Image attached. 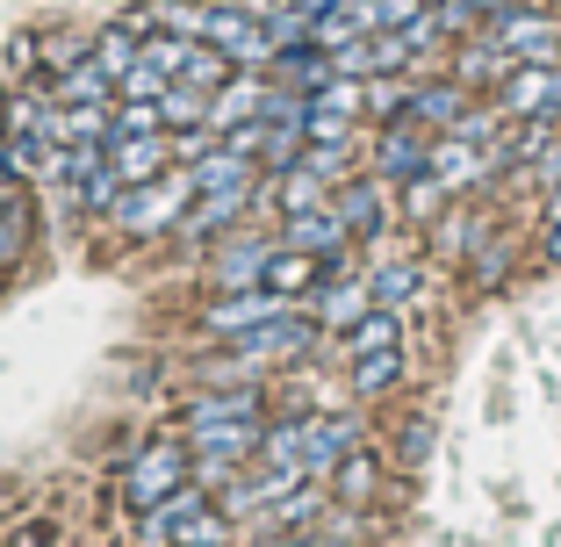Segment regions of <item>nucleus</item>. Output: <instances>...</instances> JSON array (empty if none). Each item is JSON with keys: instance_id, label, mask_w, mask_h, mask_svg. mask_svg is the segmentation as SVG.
I'll list each match as a JSON object with an SVG mask.
<instances>
[{"instance_id": "nucleus-40", "label": "nucleus", "mask_w": 561, "mask_h": 547, "mask_svg": "<svg viewBox=\"0 0 561 547\" xmlns=\"http://www.w3.org/2000/svg\"><path fill=\"white\" fill-rule=\"evenodd\" d=\"M547 181H561V151H547Z\"/></svg>"}, {"instance_id": "nucleus-15", "label": "nucleus", "mask_w": 561, "mask_h": 547, "mask_svg": "<svg viewBox=\"0 0 561 547\" xmlns=\"http://www.w3.org/2000/svg\"><path fill=\"white\" fill-rule=\"evenodd\" d=\"M50 109H58L50 80H15V87H8V101H0V130H8V137H44L50 130ZM44 145H50V137H44Z\"/></svg>"}, {"instance_id": "nucleus-19", "label": "nucleus", "mask_w": 561, "mask_h": 547, "mask_svg": "<svg viewBox=\"0 0 561 547\" xmlns=\"http://www.w3.org/2000/svg\"><path fill=\"white\" fill-rule=\"evenodd\" d=\"M324 490H331V498H339V504H353V512H367V504L381 498V461H375V454H367V447H353L346 461L331 468V482H324Z\"/></svg>"}, {"instance_id": "nucleus-37", "label": "nucleus", "mask_w": 561, "mask_h": 547, "mask_svg": "<svg viewBox=\"0 0 561 547\" xmlns=\"http://www.w3.org/2000/svg\"><path fill=\"white\" fill-rule=\"evenodd\" d=\"M165 87H173V80H165V72H159V66H145V58H137V66H130V72H123V94H130V101H159V94H165Z\"/></svg>"}, {"instance_id": "nucleus-8", "label": "nucleus", "mask_w": 561, "mask_h": 547, "mask_svg": "<svg viewBox=\"0 0 561 547\" xmlns=\"http://www.w3.org/2000/svg\"><path fill=\"white\" fill-rule=\"evenodd\" d=\"M260 202V187H224V195H195L181 216V246H216V238H231L238 224H245V209Z\"/></svg>"}, {"instance_id": "nucleus-10", "label": "nucleus", "mask_w": 561, "mask_h": 547, "mask_svg": "<svg viewBox=\"0 0 561 547\" xmlns=\"http://www.w3.org/2000/svg\"><path fill=\"white\" fill-rule=\"evenodd\" d=\"M367 310H375V288H367V274H360V282H353V274H324V282L310 288V317L324 324V332H353Z\"/></svg>"}, {"instance_id": "nucleus-7", "label": "nucleus", "mask_w": 561, "mask_h": 547, "mask_svg": "<svg viewBox=\"0 0 561 547\" xmlns=\"http://www.w3.org/2000/svg\"><path fill=\"white\" fill-rule=\"evenodd\" d=\"M432 145H439V130H425L417 116H397L389 130L375 137V173H381L389 187L417 181V173H432Z\"/></svg>"}, {"instance_id": "nucleus-16", "label": "nucleus", "mask_w": 561, "mask_h": 547, "mask_svg": "<svg viewBox=\"0 0 561 547\" xmlns=\"http://www.w3.org/2000/svg\"><path fill=\"white\" fill-rule=\"evenodd\" d=\"M260 202H274L280 216H302V209H324V202H331V181L296 159L288 173H266V181H260Z\"/></svg>"}, {"instance_id": "nucleus-38", "label": "nucleus", "mask_w": 561, "mask_h": 547, "mask_svg": "<svg viewBox=\"0 0 561 547\" xmlns=\"http://www.w3.org/2000/svg\"><path fill=\"white\" fill-rule=\"evenodd\" d=\"M403 461H425V454H432V418H411V425H403Z\"/></svg>"}, {"instance_id": "nucleus-1", "label": "nucleus", "mask_w": 561, "mask_h": 547, "mask_svg": "<svg viewBox=\"0 0 561 547\" xmlns=\"http://www.w3.org/2000/svg\"><path fill=\"white\" fill-rule=\"evenodd\" d=\"M187 202H195V173H187V167H165L159 181L123 187V202H116L108 216H116V224H123L130 238H159V231H181Z\"/></svg>"}, {"instance_id": "nucleus-12", "label": "nucleus", "mask_w": 561, "mask_h": 547, "mask_svg": "<svg viewBox=\"0 0 561 547\" xmlns=\"http://www.w3.org/2000/svg\"><path fill=\"white\" fill-rule=\"evenodd\" d=\"M202 504H216L209 482H181L173 498H159L151 512H137V547H173V540H181V526L202 512Z\"/></svg>"}, {"instance_id": "nucleus-20", "label": "nucleus", "mask_w": 561, "mask_h": 547, "mask_svg": "<svg viewBox=\"0 0 561 547\" xmlns=\"http://www.w3.org/2000/svg\"><path fill=\"white\" fill-rule=\"evenodd\" d=\"M50 94H58V101H116V94H123V80L101 66L94 50H87L80 66H66L58 80H50Z\"/></svg>"}, {"instance_id": "nucleus-3", "label": "nucleus", "mask_w": 561, "mask_h": 547, "mask_svg": "<svg viewBox=\"0 0 561 547\" xmlns=\"http://www.w3.org/2000/svg\"><path fill=\"white\" fill-rule=\"evenodd\" d=\"M302 303L280 296V288H216L209 310H202V332L209 339H238L252 332V324H274V317H296Z\"/></svg>"}, {"instance_id": "nucleus-39", "label": "nucleus", "mask_w": 561, "mask_h": 547, "mask_svg": "<svg viewBox=\"0 0 561 547\" xmlns=\"http://www.w3.org/2000/svg\"><path fill=\"white\" fill-rule=\"evenodd\" d=\"M547 260L561 266V224H554V231H547Z\"/></svg>"}, {"instance_id": "nucleus-35", "label": "nucleus", "mask_w": 561, "mask_h": 547, "mask_svg": "<svg viewBox=\"0 0 561 547\" xmlns=\"http://www.w3.org/2000/svg\"><path fill=\"white\" fill-rule=\"evenodd\" d=\"M302 167H317L331 187H339V181H353V145H317L310 137V145H302Z\"/></svg>"}, {"instance_id": "nucleus-27", "label": "nucleus", "mask_w": 561, "mask_h": 547, "mask_svg": "<svg viewBox=\"0 0 561 547\" xmlns=\"http://www.w3.org/2000/svg\"><path fill=\"white\" fill-rule=\"evenodd\" d=\"M66 187H72V202H80V209H94V216H108L123 202V173L108 167V159H101L94 173H80V181H66Z\"/></svg>"}, {"instance_id": "nucleus-11", "label": "nucleus", "mask_w": 561, "mask_h": 547, "mask_svg": "<svg viewBox=\"0 0 561 547\" xmlns=\"http://www.w3.org/2000/svg\"><path fill=\"white\" fill-rule=\"evenodd\" d=\"M353 447H360V418H353V411H317L310 418V447H302L310 482H331V468L346 461Z\"/></svg>"}, {"instance_id": "nucleus-36", "label": "nucleus", "mask_w": 561, "mask_h": 547, "mask_svg": "<svg viewBox=\"0 0 561 547\" xmlns=\"http://www.w3.org/2000/svg\"><path fill=\"white\" fill-rule=\"evenodd\" d=\"M476 224H468V209H454V216H432V252H446V260H454V252L461 246H476Z\"/></svg>"}, {"instance_id": "nucleus-14", "label": "nucleus", "mask_w": 561, "mask_h": 547, "mask_svg": "<svg viewBox=\"0 0 561 547\" xmlns=\"http://www.w3.org/2000/svg\"><path fill=\"white\" fill-rule=\"evenodd\" d=\"M108 167L123 173V187H145V181H159L165 167H181L173 159V137H108Z\"/></svg>"}, {"instance_id": "nucleus-13", "label": "nucleus", "mask_w": 561, "mask_h": 547, "mask_svg": "<svg viewBox=\"0 0 561 547\" xmlns=\"http://www.w3.org/2000/svg\"><path fill=\"white\" fill-rule=\"evenodd\" d=\"M381 195H389V181H381V173H367V181L353 173V181L331 187V209L346 216L353 238H381V224H389V202H381Z\"/></svg>"}, {"instance_id": "nucleus-18", "label": "nucleus", "mask_w": 561, "mask_h": 547, "mask_svg": "<svg viewBox=\"0 0 561 547\" xmlns=\"http://www.w3.org/2000/svg\"><path fill=\"white\" fill-rule=\"evenodd\" d=\"M411 116L425 123V130H454V123L468 116V87L454 80V72H446V80H425V87L411 80Z\"/></svg>"}, {"instance_id": "nucleus-30", "label": "nucleus", "mask_w": 561, "mask_h": 547, "mask_svg": "<svg viewBox=\"0 0 561 547\" xmlns=\"http://www.w3.org/2000/svg\"><path fill=\"white\" fill-rule=\"evenodd\" d=\"M159 130H165V109H159V101L116 94V137H159Z\"/></svg>"}, {"instance_id": "nucleus-29", "label": "nucleus", "mask_w": 561, "mask_h": 547, "mask_svg": "<svg viewBox=\"0 0 561 547\" xmlns=\"http://www.w3.org/2000/svg\"><path fill=\"white\" fill-rule=\"evenodd\" d=\"M137 44H145V36H137L130 22H108V30H94V58H101L108 72H116V80L137 66Z\"/></svg>"}, {"instance_id": "nucleus-21", "label": "nucleus", "mask_w": 561, "mask_h": 547, "mask_svg": "<svg viewBox=\"0 0 561 547\" xmlns=\"http://www.w3.org/2000/svg\"><path fill=\"white\" fill-rule=\"evenodd\" d=\"M346 381H353V397H389L403 381V346H381V353H360V361H346Z\"/></svg>"}, {"instance_id": "nucleus-33", "label": "nucleus", "mask_w": 561, "mask_h": 547, "mask_svg": "<svg viewBox=\"0 0 561 547\" xmlns=\"http://www.w3.org/2000/svg\"><path fill=\"white\" fill-rule=\"evenodd\" d=\"M446 195H454V187H446L439 173H417V181H403V216H425V224H432Z\"/></svg>"}, {"instance_id": "nucleus-4", "label": "nucleus", "mask_w": 561, "mask_h": 547, "mask_svg": "<svg viewBox=\"0 0 561 547\" xmlns=\"http://www.w3.org/2000/svg\"><path fill=\"white\" fill-rule=\"evenodd\" d=\"M482 30L512 50L518 66H554V58H561V22L540 15V8H518V0H512V8H496Z\"/></svg>"}, {"instance_id": "nucleus-25", "label": "nucleus", "mask_w": 561, "mask_h": 547, "mask_svg": "<svg viewBox=\"0 0 561 547\" xmlns=\"http://www.w3.org/2000/svg\"><path fill=\"white\" fill-rule=\"evenodd\" d=\"M381 346H403V317L375 303V310H367L360 324L346 332V361H360V353H381Z\"/></svg>"}, {"instance_id": "nucleus-17", "label": "nucleus", "mask_w": 561, "mask_h": 547, "mask_svg": "<svg viewBox=\"0 0 561 547\" xmlns=\"http://www.w3.org/2000/svg\"><path fill=\"white\" fill-rule=\"evenodd\" d=\"M266 80H274V87H302V94H324V87L339 80V66H331L324 44H288V50H274Z\"/></svg>"}, {"instance_id": "nucleus-23", "label": "nucleus", "mask_w": 561, "mask_h": 547, "mask_svg": "<svg viewBox=\"0 0 561 547\" xmlns=\"http://www.w3.org/2000/svg\"><path fill=\"white\" fill-rule=\"evenodd\" d=\"M302 447H310V418H266V440H260L266 468H302ZM302 476H310V468H302Z\"/></svg>"}, {"instance_id": "nucleus-41", "label": "nucleus", "mask_w": 561, "mask_h": 547, "mask_svg": "<svg viewBox=\"0 0 561 547\" xmlns=\"http://www.w3.org/2000/svg\"><path fill=\"white\" fill-rule=\"evenodd\" d=\"M547 209H554V224H561V181H554V202H547Z\"/></svg>"}, {"instance_id": "nucleus-5", "label": "nucleus", "mask_w": 561, "mask_h": 547, "mask_svg": "<svg viewBox=\"0 0 561 547\" xmlns=\"http://www.w3.org/2000/svg\"><path fill=\"white\" fill-rule=\"evenodd\" d=\"M266 418L274 411H266L260 381H209L181 403V425H266Z\"/></svg>"}, {"instance_id": "nucleus-31", "label": "nucleus", "mask_w": 561, "mask_h": 547, "mask_svg": "<svg viewBox=\"0 0 561 547\" xmlns=\"http://www.w3.org/2000/svg\"><path fill=\"white\" fill-rule=\"evenodd\" d=\"M87 50H94V36H80V30H50V36H44V80H58L66 66H80Z\"/></svg>"}, {"instance_id": "nucleus-2", "label": "nucleus", "mask_w": 561, "mask_h": 547, "mask_svg": "<svg viewBox=\"0 0 561 547\" xmlns=\"http://www.w3.org/2000/svg\"><path fill=\"white\" fill-rule=\"evenodd\" d=\"M181 482H195V447H181V440H145V447L130 454V468H123L116 498L130 504V512H151V504L173 498Z\"/></svg>"}, {"instance_id": "nucleus-42", "label": "nucleus", "mask_w": 561, "mask_h": 547, "mask_svg": "<svg viewBox=\"0 0 561 547\" xmlns=\"http://www.w3.org/2000/svg\"><path fill=\"white\" fill-rule=\"evenodd\" d=\"M482 8H490V15H496V8H512V0H482Z\"/></svg>"}, {"instance_id": "nucleus-34", "label": "nucleus", "mask_w": 561, "mask_h": 547, "mask_svg": "<svg viewBox=\"0 0 561 547\" xmlns=\"http://www.w3.org/2000/svg\"><path fill=\"white\" fill-rule=\"evenodd\" d=\"M238 454H216V447H195V482H209V498H224V490H231L238 482Z\"/></svg>"}, {"instance_id": "nucleus-6", "label": "nucleus", "mask_w": 561, "mask_h": 547, "mask_svg": "<svg viewBox=\"0 0 561 547\" xmlns=\"http://www.w3.org/2000/svg\"><path fill=\"white\" fill-rule=\"evenodd\" d=\"M280 238L260 231H231L209 246V288H266V266H274Z\"/></svg>"}, {"instance_id": "nucleus-28", "label": "nucleus", "mask_w": 561, "mask_h": 547, "mask_svg": "<svg viewBox=\"0 0 561 547\" xmlns=\"http://www.w3.org/2000/svg\"><path fill=\"white\" fill-rule=\"evenodd\" d=\"M159 109H165V130H187V123H209V87H187V80H173L159 94Z\"/></svg>"}, {"instance_id": "nucleus-22", "label": "nucleus", "mask_w": 561, "mask_h": 547, "mask_svg": "<svg viewBox=\"0 0 561 547\" xmlns=\"http://www.w3.org/2000/svg\"><path fill=\"white\" fill-rule=\"evenodd\" d=\"M367 288H375L381 310H403V303H417V288H425V266L417 260H375Z\"/></svg>"}, {"instance_id": "nucleus-32", "label": "nucleus", "mask_w": 561, "mask_h": 547, "mask_svg": "<svg viewBox=\"0 0 561 547\" xmlns=\"http://www.w3.org/2000/svg\"><path fill=\"white\" fill-rule=\"evenodd\" d=\"M22 252H30V209L15 195V202H0V266H15Z\"/></svg>"}, {"instance_id": "nucleus-9", "label": "nucleus", "mask_w": 561, "mask_h": 547, "mask_svg": "<svg viewBox=\"0 0 561 547\" xmlns=\"http://www.w3.org/2000/svg\"><path fill=\"white\" fill-rule=\"evenodd\" d=\"M280 246H296V252H317V260L331 266V274H346V246H353V231H346V216L331 209H302V216H280Z\"/></svg>"}, {"instance_id": "nucleus-24", "label": "nucleus", "mask_w": 561, "mask_h": 547, "mask_svg": "<svg viewBox=\"0 0 561 547\" xmlns=\"http://www.w3.org/2000/svg\"><path fill=\"white\" fill-rule=\"evenodd\" d=\"M260 440L266 425H187V447H216V454H238V461H260Z\"/></svg>"}, {"instance_id": "nucleus-26", "label": "nucleus", "mask_w": 561, "mask_h": 547, "mask_svg": "<svg viewBox=\"0 0 561 547\" xmlns=\"http://www.w3.org/2000/svg\"><path fill=\"white\" fill-rule=\"evenodd\" d=\"M231 72H238V58H231V50H216L209 36H195V50H187L181 80H187V87H209V94H216V87L231 80Z\"/></svg>"}]
</instances>
